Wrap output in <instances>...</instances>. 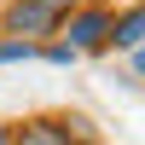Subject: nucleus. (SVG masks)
Listing matches in <instances>:
<instances>
[{"label": "nucleus", "mask_w": 145, "mask_h": 145, "mask_svg": "<svg viewBox=\"0 0 145 145\" xmlns=\"http://www.w3.org/2000/svg\"><path fill=\"white\" fill-rule=\"evenodd\" d=\"M58 41L76 46V52H105L110 46V6L105 0H81L76 12L58 18Z\"/></svg>", "instance_id": "1"}, {"label": "nucleus", "mask_w": 145, "mask_h": 145, "mask_svg": "<svg viewBox=\"0 0 145 145\" xmlns=\"http://www.w3.org/2000/svg\"><path fill=\"white\" fill-rule=\"evenodd\" d=\"M0 29H6V35H18V41H46V35H58V12L35 6V0H6Z\"/></svg>", "instance_id": "2"}, {"label": "nucleus", "mask_w": 145, "mask_h": 145, "mask_svg": "<svg viewBox=\"0 0 145 145\" xmlns=\"http://www.w3.org/2000/svg\"><path fill=\"white\" fill-rule=\"evenodd\" d=\"M18 145H87V122H70V116H41V122H12Z\"/></svg>", "instance_id": "3"}, {"label": "nucleus", "mask_w": 145, "mask_h": 145, "mask_svg": "<svg viewBox=\"0 0 145 145\" xmlns=\"http://www.w3.org/2000/svg\"><path fill=\"white\" fill-rule=\"evenodd\" d=\"M110 46H122V52L145 46V0L128 6V12H110Z\"/></svg>", "instance_id": "4"}, {"label": "nucleus", "mask_w": 145, "mask_h": 145, "mask_svg": "<svg viewBox=\"0 0 145 145\" xmlns=\"http://www.w3.org/2000/svg\"><path fill=\"white\" fill-rule=\"evenodd\" d=\"M29 58H41V41H18V35L0 41V64H29Z\"/></svg>", "instance_id": "5"}, {"label": "nucleus", "mask_w": 145, "mask_h": 145, "mask_svg": "<svg viewBox=\"0 0 145 145\" xmlns=\"http://www.w3.org/2000/svg\"><path fill=\"white\" fill-rule=\"evenodd\" d=\"M41 58H46V64H76V46H64V41H58V35H52V41H41Z\"/></svg>", "instance_id": "6"}, {"label": "nucleus", "mask_w": 145, "mask_h": 145, "mask_svg": "<svg viewBox=\"0 0 145 145\" xmlns=\"http://www.w3.org/2000/svg\"><path fill=\"white\" fill-rule=\"evenodd\" d=\"M35 6H46V12H58V18H64V12H76L81 0H35Z\"/></svg>", "instance_id": "7"}, {"label": "nucleus", "mask_w": 145, "mask_h": 145, "mask_svg": "<svg viewBox=\"0 0 145 145\" xmlns=\"http://www.w3.org/2000/svg\"><path fill=\"white\" fill-rule=\"evenodd\" d=\"M134 76H145V46H134Z\"/></svg>", "instance_id": "8"}, {"label": "nucleus", "mask_w": 145, "mask_h": 145, "mask_svg": "<svg viewBox=\"0 0 145 145\" xmlns=\"http://www.w3.org/2000/svg\"><path fill=\"white\" fill-rule=\"evenodd\" d=\"M0 145H18V139H12V122H0Z\"/></svg>", "instance_id": "9"}]
</instances>
